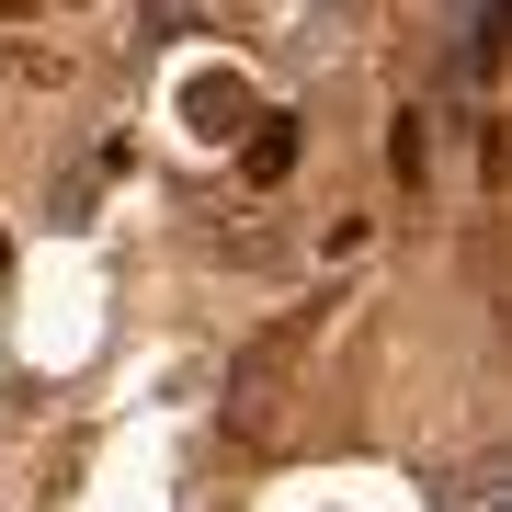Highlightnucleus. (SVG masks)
I'll list each match as a JSON object with an SVG mask.
<instances>
[{
	"label": "nucleus",
	"mask_w": 512,
	"mask_h": 512,
	"mask_svg": "<svg viewBox=\"0 0 512 512\" xmlns=\"http://www.w3.org/2000/svg\"><path fill=\"white\" fill-rule=\"evenodd\" d=\"M239 171H251V183H285L296 171V114H251V126H239Z\"/></svg>",
	"instance_id": "1"
},
{
	"label": "nucleus",
	"mask_w": 512,
	"mask_h": 512,
	"mask_svg": "<svg viewBox=\"0 0 512 512\" xmlns=\"http://www.w3.org/2000/svg\"><path fill=\"white\" fill-rule=\"evenodd\" d=\"M387 160H399L410 183H421V160H433V137H421V114H399V126H387Z\"/></svg>",
	"instance_id": "3"
},
{
	"label": "nucleus",
	"mask_w": 512,
	"mask_h": 512,
	"mask_svg": "<svg viewBox=\"0 0 512 512\" xmlns=\"http://www.w3.org/2000/svg\"><path fill=\"white\" fill-rule=\"evenodd\" d=\"M0 274H12V239H0Z\"/></svg>",
	"instance_id": "4"
},
{
	"label": "nucleus",
	"mask_w": 512,
	"mask_h": 512,
	"mask_svg": "<svg viewBox=\"0 0 512 512\" xmlns=\"http://www.w3.org/2000/svg\"><path fill=\"white\" fill-rule=\"evenodd\" d=\"M0 12H23V0H0Z\"/></svg>",
	"instance_id": "5"
},
{
	"label": "nucleus",
	"mask_w": 512,
	"mask_h": 512,
	"mask_svg": "<svg viewBox=\"0 0 512 512\" xmlns=\"http://www.w3.org/2000/svg\"><path fill=\"white\" fill-rule=\"evenodd\" d=\"M183 114H194L205 137H239V126H251V92H239V80H217V69H205L194 92H183Z\"/></svg>",
	"instance_id": "2"
}]
</instances>
